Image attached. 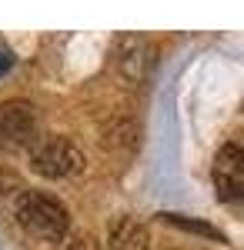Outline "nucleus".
I'll use <instances>...</instances> for the list:
<instances>
[{"instance_id":"obj_1","label":"nucleus","mask_w":244,"mask_h":250,"mask_svg":"<svg viewBox=\"0 0 244 250\" xmlns=\"http://www.w3.org/2000/svg\"><path fill=\"white\" fill-rule=\"evenodd\" d=\"M17 220L27 233H34L40 240H60L67 233V207L50 197V193H40V190H27L20 193L17 200Z\"/></svg>"},{"instance_id":"obj_2","label":"nucleus","mask_w":244,"mask_h":250,"mask_svg":"<svg viewBox=\"0 0 244 250\" xmlns=\"http://www.w3.org/2000/svg\"><path fill=\"white\" fill-rule=\"evenodd\" d=\"M30 164L40 177L57 180V177H71L84 167V154L77 150L67 137H44L34 140V150H30Z\"/></svg>"},{"instance_id":"obj_3","label":"nucleus","mask_w":244,"mask_h":250,"mask_svg":"<svg viewBox=\"0 0 244 250\" xmlns=\"http://www.w3.org/2000/svg\"><path fill=\"white\" fill-rule=\"evenodd\" d=\"M37 107L30 100H3L0 104V137L14 147H27L37 140Z\"/></svg>"},{"instance_id":"obj_4","label":"nucleus","mask_w":244,"mask_h":250,"mask_svg":"<svg viewBox=\"0 0 244 250\" xmlns=\"http://www.w3.org/2000/svg\"><path fill=\"white\" fill-rule=\"evenodd\" d=\"M214 187L221 200H238L244 190V150L238 144H224L214 157Z\"/></svg>"},{"instance_id":"obj_5","label":"nucleus","mask_w":244,"mask_h":250,"mask_svg":"<svg viewBox=\"0 0 244 250\" xmlns=\"http://www.w3.org/2000/svg\"><path fill=\"white\" fill-rule=\"evenodd\" d=\"M114 54H117V67L124 70V77H131V80H144L147 77L150 67H154V57H157L154 43H150L147 37H137V34L117 37Z\"/></svg>"},{"instance_id":"obj_6","label":"nucleus","mask_w":244,"mask_h":250,"mask_svg":"<svg viewBox=\"0 0 244 250\" xmlns=\"http://www.w3.org/2000/svg\"><path fill=\"white\" fill-rule=\"evenodd\" d=\"M150 230L134 217H117L111 224V250H147Z\"/></svg>"},{"instance_id":"obj_7","label":"nucleus","mask_w":244,"mask_h":250,"mask_svg":"<svg viewBox=\"0 0 244 250\" xmlns=\"http://www.w3.org/2000/svg\"><path fill=\"white\" fill-rule=\"evenodd\" d=\"M164 220H168V224H174V227H184V230L204 233V237H211V240H224V237L214 230V227H207V224H201V220H188V217H181V213H164Z\"/></svg>"},{"instance_id":"obj_8","label":"nucleus","mask_w":244,"mask_h":250,"mask_svg":"<svg viewBox=\"0 0 244 250\" xmlns=\"http://www.w3.org/2000/svg\"><path fill=\"white\" fill-rule=\"evenodd\" d=\"M60 250H100L94 240V233H64L60 237Z\"/></svg>"},{"instance_id":"obj_9","label":"nucleus","mask_w":244,"mask_h":250,"mask_svg":"<svg viewBox=\"0 0 244 250\" xmlns=\"http://www.w3.org/2000/svg\"><path fill=\"white\" fill-rule=\"evenodd\" d=\"M10 63H14V57H10L7 50H0V74H3V70H10Z\"/></svg>"}]
</instances>
